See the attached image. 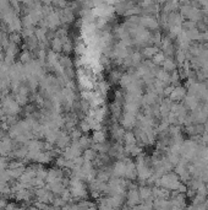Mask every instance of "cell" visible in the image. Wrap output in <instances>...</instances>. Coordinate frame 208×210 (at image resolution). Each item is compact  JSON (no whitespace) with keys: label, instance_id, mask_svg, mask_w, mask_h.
<instances>
[{"label":"cell","instance_id":"obj_1","mask_svg":"<svg viewBox=\"0 0 208 210\" xmlns=\"http://www.w3.org/2000/svg\"><path fill=\"white\" fill-rule=\"evenodd\" d=\"M141 203V198L138 194V189L131 188L127 193V204L129 207H136Z\"/></svg>","mask_w":208,"mask_h":210},{"label":"cell","instance_id":"obj_2","mask_svg":"<svg viewBox=\"0 0 208 210\" xmlns=\"http://www.w3.org/2000/svg\"><path fill=\"white\" fill-rule=\"evenodd\" d=\"M185 96H186V90L184 87H181V86H178V87L174 88V91L171 92V95L169 97H170V100L173 102H178V101L185 98Z\"/></svg>","mask_w":208,"mask_h":210},{"label":"cell","instance_id":"obj_3","mask_svg":"<svg viewBox=\"0 0 208 210\" xmlns=\"http://www.w3.org/2000/svg\"><path fill=\"white\" fill-rule=\"evenodd\" d=\"M138 194H140V198H141V200H148V199H151V198H153L152 197V188H149V187H140L138 188ZM154 199V198H153Z\"/></svg>","mask_w":208,"mask_h":210},{"label":"cell","instance_id":"obj_4","mask_svg":"<svg viewBox=\"0 0 208 210\" xmlns=\"http://www.w3.org/2000/svg\"><path fill=\"white\" fill-rule=\"evenodd\" d=\"M162 65H163V70H165L166 73H168V71H174V70H176V63H175L171 58H166Z\"/></svg>","mask_w":208,"mask_h":210},{"label":"cell","instance_id":"obj_5","mask_svg":"<svg viewBox=\"0 0 208 210\" xmlns=\"http://www.w3.org/2000/svg\"><path fill=\"white\" fill-rule=\"evenodd\" d=\"M158 52H159V49L157 47H147L142 50V55L146 58H153Z\"/></svg>","mask_w":208,"mask_h":210},{"label":"cell","instance_id":"obj_6","mask_svg":"<svg viewBox=\"0 0 208 210\" xmlns=\"http://www.w3.org/2000/svg\"><path fill=\"white\" fill-rule=\"evenodd\" d=\"M165 59H166V57L163 54V52H158V53L152 58V62H153V64H156V65H162Z\"/></svg>","mask_w":208,"mask_h":210},{"label":"cell","instance_id":"obj_7","mask_svg":"<svg viewBox=\"0 0 208 210\" xmlns=\"http://www.w3.org/2000/svg\"><path fill=\"white\" fill-rule=\"evenodd\" d=\"M61 44L62 43L60 42V40H59V38H55V40H54V42H53V48H54L55 50H60Z\"/></svg>","mask_w":208,"mask_h":210}]
</instances>
